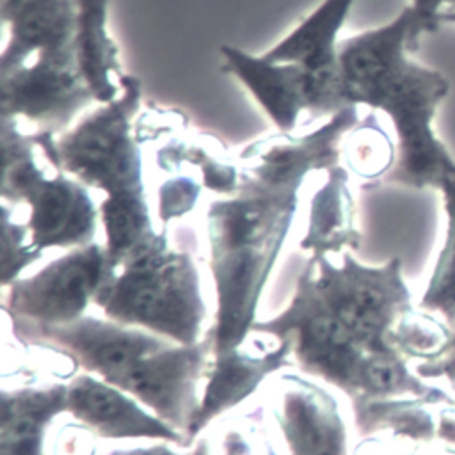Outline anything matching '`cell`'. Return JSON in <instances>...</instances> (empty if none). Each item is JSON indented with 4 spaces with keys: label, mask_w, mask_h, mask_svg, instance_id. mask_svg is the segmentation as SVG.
Segmentation results:
<instances>
[{
    "label": "cell",
    "mask_w": 455,
    "mask_h": 455,
    "mask_svg": "<svg viewBox=\"0 0 455 455\" xmlns=\"http://www.w3.org/2000/svg\"><path fill=\"white\" fill-rule=\"evenodd\" d=\"M446 5L450 9H455V0H412L409 7L414 14L416 34L419 39L423 34L437 30V27L441 25V14Z\"/></svg>",
    "instance_id": "cell-28"
},
{
    "label": "cell",
    "mask_w": 455,
    "mask_h": 455,
    "mask_svg": "<svg viewBox=\"0 0 455 455\" xmlns=\"http://www.w3.org/2000/svg\"><path fill=\"white\" fill-rule=\"evenodd\" d=\"M437 190L443 194L446 213V240L419 307L439 313L451 327L455 323V169L441 178Z\"/></svg>",
    "instance_id": "cell-20"
},
{
    "label": "cell",
    "mask_w": 455,
    "mask_h": 455,
    "mask_svg": "<svg viewBox=\"0 0 455 455\" xmlns=\"http://www.w3.org/2000/svg\"><path fill=\"white\" fill-rule=\"evenodd\" d=\"M311 259L313 270L318 272H313V281L322 300L352 338L373 355L402 354L393 332L412 304L400 258L382 267H364L348 252L343 254L341 267L325 256Z\"/></svg>",
    "instance_id": "cell-5"
},
{
    "label": "cell",
    "mask_w": 455,
    "mask_h": 455,
    "mask_svg": "<svg viewBox=\"0 0 455 455\" xmlns=\"http://www.w3.org/2000/svg\"><path fill=\"white\" fill-rule=\"evenodd\" d=\"M68 409V386L2 393L0 455H43V435L53 416Z\"/></svg>",
    "instance_id": "cell-19"
},
{
    "label": "cell",
    "mask_w": 455,
    "mask_h": 455,
    "mask_svg": "<svg viewBox=\"0 0 455 455\" xmlns=\"http://www.w3.org/2000/svg\"><path fill=\"white\" fill-rule=\"evenodd\" d=\"M210 347H213L212 341L194 345L169 343L142 359L117 380L116 387L133 395L158 412L160 419L188 435V428L199 409L197 380L206 368Z\"/></svg>",
    "instance_id": "cell-11"
},
{
    "label": "cell",
    "mask_w": 455,
    "mask_h": 455,
    "mask_svg": "<svg viewBox=\"0 0 455 455\" xmlns=\"http://www.w3.org/2000/svg\"><path fill=\"white\" fill-rule=\"evenodd\" d=\"M119 268L96 299L108 318L146 327L180 345L197 343L206 309L187 252L172 251L164 236Z\"/></svg>",
    "instance_id": "cell-3"
},
{
    "label": "cell",
    "mask_w": 455,
    "mask_h": 455,
    "mask_svg": "<svg viewBox=\"0 0 455 455\" xmlns=\"http://www.w3.org/2000/svg\"><path fill=\"white\" fill-rule=\"evenodd\" d=\"M341 155L357 176L377 181L395 165V148L373 114L354 126L341 144Z\"/></svg>",
    "instance_id": "cell-21"
},
{
    "label": "cell",
    "mask_w": 455,
    "mask_h": 455,
    "mask_svg": "<svg viewBox=\"0 0 455 455\" xmlns=\"http://www.w3.org/2000/svg\"><path fill=\"white\" fill-rule=\"evenodd\" d=\"M110 455H180L171 451L167 446H155L148 450H130V451H112Z\"/></svg>",
    "instance_id": "cell-29"
},
{
    "label": "cell",
    "mask_w": 455,
    "mask_h": 455,
    "mask_svg": "<svg viewBox=\"0 0 455 455\" xmlns=\"http://www.w3.org/2000/svg\"><path fill=\"white\" fill-rule=\"evenodd\" d=\"M140 105V80L124 73L121 94L87 114L71 130L57 135L30 132L50 165L105 192L100 213L149 210L142 178V142L135 132Z\"/></svg>",
    "instance_id": "cell-2"
},
{
    "label": "cell",
    "mask_w": 455,
    "mask_h": 455,
    "mask_svg": "<svg viewBox=\"0 0 455 455\" xmlns=\"http://www.w3.org/2000/svg\"><path fill=\"white\" fill-rule=\"evenodd\" d=\"M12 327L20 339L46 345L69 357L75 364L100 373L112 386L142 359L172 343L167 338L149 334L137 327L91 316L53 325L12 322Z\"/></svg>",
    "instance_id": "cell-8"
},
{
    "label": "cell",
    "mask_w": 455,
    "mask_h": 455,
    "mask_svg": "<svg viewBox=\"0 0 455 455\" xmlns=\"http://www.w3.org/2000/svg\"><path fill=\"white\" fill-rule=\"evenodd\" d=\"M355 0H322L290 34L263 55L274 62H293L313 80L311 116H332L345 108L339 91V30Z\"/></svg>",
    "instance_id": "cell-10"
},
{
    "label": "cell",
    "mask_w": 455,
    "mask_h": 455,
    "mask_svg": "<svg viewBox=\"0 0 455 455\" xmlns=\"http://www.w3.org/2000/svg\"><path fill=\"white\" fill-rule=\"evenodd\" d=\"M68 409L91 432L105 439L156 437L185 444V435L169 423L144 412L123 389L89 375L76 377L68 386Z\"/></svg>",
    "instance_id": "cell-15"
},
{
    "label": "cell",
    "mask_w": 455,
    "mask_h": 455,
    "mask_svg": "<svg viewBox=\"0 0 455 455\" xmlns=\"http://www.w3.org/2000/svg\"><path fill=\"white\" fill-rule=\"evenodd\" d=\"M291 348V339L283 338L275 348L258 354L240 350L238 347L215 354L210 380L188 428L187 439L197 435L212 418L245 400L267 375L288 364Z\"/></svg>",
    "instance_id": "cell-16"
},
{
    "label": "cell",
    "mask_w": 455,
    "mask_h": 455,
    "mask_svg": "<svg viewBox=\"0 0 455 455\" xmlns=\"http://www.w3.org/2000/svg\"><path fill=\"white\" fill-rule=\"evenodd\" d=\"M2 226H4V258H2V283L9 286L14 277L39 258L41 251L30 242L28 228L14 222L7 203L2 204Z\"/></svg>",
    "instance_id": "cell-24"
},
{
    "label": "cell",
    "mask_w": 455,
    "mask_h": 455,
    "mask_svg": "<svg viewBox=\"0 0 455 455\" xmlns=\"http://www.w3.org/2000/svg\"><path fill=\"white\" fill-rule=\"evenodd\" d=\"M0 14L7 27L0 75L34 57L76 64V0H0Z\"/></svg>",
    "instance_id": "cell-12"
},
{
    "label": "cell",
    "mask_w": 455,
    "mask_h": 455,
    "mask_svg": "<svg viewBox=\"0 0 455 455\" xmlns=\"http://www.w3.org/2000/svg\"><path fill=\"white\" fill-rule=\"evenodd\" d=\"M451 327L432 315V311L409 309L396 323L393 341L407 359L432 361L448 347Z\"/></svg>",
    "instance_id": "cell-22"
},
{
    "label": "cell",
    "mask_w": 455,
    "mask_h": 455,
    "mask_svg": "<svg viewBox=\"0 0 455 455\" xmlns=\"http://www.w3.org/2000/svg\"><path fill=\"white\" fill-rule=\"evenodd\" d=\"M199 194L201 185L188 176H178L165 181L158 190V215L164 228L169 220L190 212Z\"/></svg>",
    "instance_id": "cell-25"
},
{
    "label": "cell",
    "mask_w": 455,
    "mask_h": 455,
    "mask_svg": "<svg viewBox=\"0 0 455 455\" xmlns=\"http://www.w3.org/2000/svg\"><path fill=\"white\" fill-rule=\"evenodd\" d=\"M443 21H448V23H455V9H448V11H443L441 14V23Z\"/></svg>",
    "instance_id": "cell-30"
},
{
    "label": "cell",
    "mask_w": 455,
    "mask_h": 455,
    "mask_svg": "<svg viewBox=\"0 0 455 455\" xmlns=\"http://www.w3.org/2000/svg\"><path fill=\"white\" fill-rule=\"evenodd\" d=\"M414 371L427 380H437L441 384H448L450 387L455 384V323L451 325V338L444 352L432 359L418 363Z\"/></svg>",
    "instance_id": "cell-26"
},
{
    "label": "cell",
    "mask_w": 455,
    "mask_h": 455,
    "mask_svg": "<svg viewBox=\"0 0 455 455\" xmlns=\"http://www.w3.org/2000/svg\"><path fill=\"white\" fill-rule=\"evenodd\" d=\"M274 414L290 455H347V434L338 403L322 387L284 375L277 382Z\"/></svg>",
    "instance_id": "cell-14"
},
{
    "label": "cell",
    "mask_w": 455,
    "mask_h": 455,
    "mask_svg": "<svg viewBox=\"0 0 455 455\" xmlns=\"http://www.w3.org/2000/svg\"><path fill=\"white\" fill-rule=\"evenodd\" d=\"M325 172V183L311 197L307 231L300 242V249L311 252V258L341 252L343 247H357L361 240L354 224V199L347 169L336 164Z\"/></svg>",
    "instance_id": "cell-18"
},
{
    "label": "cell",
    "mask_w": 455,
    "mask_h": 455,
    "mask_svg": "<svg viewBox=\"0 0 455 455\" xmlns=\"http://www.w3.org/2000/svg\"><path fill=\"white\" fill-rule=\"evenodd\" d=\"M2 117L25 119L36 132L62 133L94 98L75 62L34 57L0 75Z\"/></svg>",
    "instance_id": "cell-9"
},
{
    "label": "cell",
    "mask_w": 455,
    "mask_h": 455,
    "mask_svg": "<svg viewBox=\"0 0 455 455\" xmlns=\"http://www.w3.org/2000/svg\"><path fill=\"white\" fill-rule=\"evenodd\" d=\"M252 331L290 338L302 370L318 375L359 400L370 370L382 359L402 355H373L338 322L322 300L315 281L313 263L297 279L295 295L286 311L268 322H254ZM405 357V355H403Z\"/></svg>",
    "instance_id": "cell-6"
},
{
    "label": "cell",
    "mask_w": 455,
    "mask_h": 455,
    "mask_svg": "<svg viewBox=\"0 0 455 455\" xmlns=\"http://www.w3.org/2000/svg\"><path fill=\"white\" fill-rule=\"evenodd\" d=\"M419 46L411 7L389 23L339 41L343 105H366L389 117L396 133V160L380 180L409 188H437L455 160L434 132L437 107L450 80L409 57Z\"/></svg>",
    "instance_id": "cell-1"
},
{
    "label": "cell",
    "mask_w": 455,
    "mask_h": 455,
    "mask_svg": "<svg viewBox=\"0 0 455 455\" xmlns=\"http://www.w3.org/2000/svg\"><path fill=\"white\" fill-rule=\"evenodd\" d=\"M192 455H275L258 425L240 419L203 437Z\"/></svg>",
    "instance_id": "cell-23"
},
{
    "label": "cell",
    "mask_w": 455,
    "mask_h": 455,
    "mask_svg": "<svg viewBox=\"0 0 455 455\" xmlns=\"http://www.w3.org/2000/svg\"><path fill=\"white\" fill-rule=\"evenodd\" d=\"M96 446L91 430L80 425H66L55 437L53 455H94Z\"/></svg>",
    "instance_id": "cell-27"
},
{
    "label": "cell",
    "mask_w": 455,
    "mask_h": 455,
    "mask_svg": "<svg viewBox=\"0 0 455 455\" xmlns=\"http://www.w3.org/2000/svg\"><path fill=\"white\" fill-rule=\"evenodd\" d=\"M108 2L110 0H76V69L94 101L100 105L108 103L121 94V78L124 75L119 62L117 44L107 27Z\"/></svg>",
    "instance_id": "cell-17"
},
{
    "label": "cell",
    "mask_w": 455,
    "mask_h": 455,
    "mask_svg": "<svg viewBox=\"0 0 455 455\" xmlns=\"http://www.w3.org/2000/svg\"><path fill=\"white\" fill-rule=\"evenodd\" d=\"M220 55L224 73L243 84L277 132L291 133L300 116L311 114L313 80L299 64L274 62L231 44H222Z\"/></svg>",
    "instance_id": "cell-13"
},
{
    "label": "cell",
    "mask_w": 455,
    "mask_h": 455,
    "mask_svg": "<svg viewBox=\"0 0 455 455\" xmlns=\"http://www.w3.org/2000/svg\"><path fill=\"white\" fill-rule=\"evenodd\" d=\"M36 142L16 119L2 117V199L28 204V235L39 249L82 247L94 240L98 210L87 185L36 156Z\"/></svg>",
    "instance_id": "cell-4"
},
{
    "label": "cell",
    "mask_w": 455,
    "mask_h": 455,
    "mask_svg": "<svg viewBox=\"0 0 455 455\" xmlns=\"http://www.w3.org/2000/svg\"><path fill=\"white\" fill-rule=\"evenodd\" d=\"M116 274L107 249L100 243L75 247L37 274L4 286L9 288L4 309L12 322L43 325L73 322L91 300L96 302Z\"/></svg>",
    "instance_id": "cell-7"
}]
</instances>
